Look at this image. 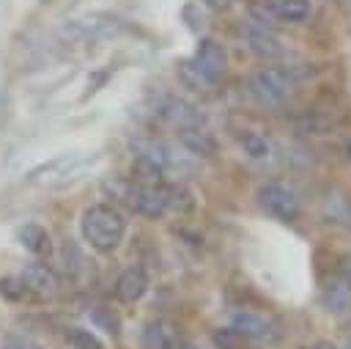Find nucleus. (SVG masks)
<instances>
[{"label":"nucleus","mask_w":351,"mask_h":349,"mask_svg":"<svg viewBox=\"0 0 351 349\" xmlns=\"http://www.w3.org/2000/svg\"><path fill=\"white\" fill-rule=\"evenodd\" d=\"M80 231L82 239L96 250V253H112L123 234H126V220L121 217V212L110 203H93L82 212L80 220Z\"/></svg>","instance_id":"nucleus-1"},{"label":"nucleus","mask_w":351,"mask_h":349,"mask_svg":"<svg viewBox=\"0 0 351 349\" xmlns=\"http://www.w3.org/2000/svg\"><path fill=\"white\" fill-rule=\"evenodd\" d=\"M239 146H241V151H244L250 159H269V157L274 154L271 140H269L266 135H261V132H244V135L239 137Z\"/></svg>","instance_id":"nucleus-17"},{"label":"nucleus","mask_w":351,"mask_h":349,"mask_svg":"<svg viewBox=\"0 0 351 349\" xmlns=\"http://www.w3.org/2000/svg\"><path fill=\"white\" fill-rule=\"evenodd\" d=\"M250 93L266 104V107H274V104H282L288 99V91H291V77L282 71V69H274V66H266V69H258L250 82H247Z\"/></svg>","instance_id":"nucleus-4"},{"label":"nucleus","mask_w":351,"mask_h":349,"mask_svg":"<svg viewBox=\"0 0 351 349\" xmlns=\"http://www.w3.org/2000/svg\"><path fill=\"white\" fill-rule=\"evenodd\" d=\"M258 203L261 209L280 220V223H293L302 212V203H299V195L293 187L282 184V181H266L258 187Z\"/></svg>","instance_id":"nucleus-3"},{"label":"nucleus","mask_w":351,"mask_h":349,"mask_svg":"<svg viewBox=\"0 0 351 349\" xmlns=\"http://www.w3.org/2000/svg\"><path fill=\"white\" fill-rule=\"evenodd\" d=\"M225 66H228L225 47L214 38H200L197 47H195L192 60L181 63V71L197 85H211L225 74Z\"/></svg>","instance_id":"nucleus-2"},{"label":"nucleus","mask_w":351,"mask_h":349,"mask_svg":"<svg viewBox=\"0 0 351 349\" xmlns=\"http://www.w3.org/2000/svg\"><path fill=\"white\" fill-rule=\"evenodd\" d=\"M230 327L239 330V333H241L244 338H250V341H274V338L280 335V333H277V324H274L269 316L258 313V311H233Z\"/></svg>","instance_id":"nucleus-7"},{"label":"nucleus","mask_w":351,"mask_h":349,"mask_svg":"<svg viewBox=\"0 0 351 349\" xmlns=\"http://www.w3.org/2000/svg\"><path fill=\"white\" fill-rule=\"evenodd\" d=\"M66 338H69V344H71L74 349H104L101 341H99L90 330H85V327H71V330L66 333Z\"/></svg>","instance_id":"nucleus-20"},{"label":"nucleus","mask_w":351,"mask_h":349,"mask_svg":"<svg viewBox=\"0 0 351 349\" xmlns=\"http://www.w3.org/2000/svg\"><path fill=\"white\" fill-rule=\"evenodd\" d=\"M321 302H324V308H326L329 313H335V316L348 313V311H351V286H348L346 280H340V278L329 280V283L324 286V291H321Z\"/></svg>","instance_id":"nucleus-15"},{"label":"nucleus","mask_w":351,"mask_h":349,"mask_svg":"<svg viewBox=\"0 0 351 349\" xmlns=\"http://www.w3.org/2000/svg\"><path fill=\"white\" fill-rule=\"evenodd\" d=\"M88 319H90L99 330H104L107 335H118V333H121V322H118V316L112 313V308H107V305H93V308L88 311Z\"/></svg>","instance_id":"nucleus-18"},{"label":"nucleus","mask_w":351,"mask_h":349,"mask_svg":"<svg viewBox=\"0 0 351 349\" xmlns=\"http://www.w3.org/2000/svg\"><path fill=\"white\" fill-rule=\"evenodd\" d=\"M41 3H55V0H41Z\"/></svg>","instance_id":"nucleus-28"},{"label":"nucleus","mask_w":351,"mask_h":349,"mask_svg":"<svg viewBox=\"0 0 351 349\" xmlns=\"http://www.w3.org/2000/svg\"><path fill=\"white\" fill-rule=\"evenodd\" d=\"M348 151H351V143H348Z\"/></svg>","instance_id":"nucleus-29"},{"label":"nucleus","mask_w":351,"mask_h":349,"mask_svg":"<svg viewBox=\"0 0 351 349\" xmlns=\"http://www.w3.org/2000/svg\"><path fill=\"white\" fill-rule=\"evenodd\" d=\"M148 291V275L143 267H126L115 280V300L118 302H137Z\"/></svg>","instance_id":"nucleus-10"},{"label":"nucleus","mask_w":351,"mask_h":349,"mask_svg":"<svg viewBox=\"0 0 351 349\" xmlns=\"http://www.w3.org/2000/svg\"><path fill=\"white\" fill-rule=\"evenodd\" d=\"M3 349H44V346L25 333H8L3 338Z\"/></svg>","instance_id":"nucleus-23"},{"label":"nucleus","mask_w":351,"mask_h":349,"mask_svg":"<svg viewBox=\"0 0 351 349\" xmlns=\"http://www.w3.org/2000/svg\"><path fill=\"white\" fill-rule=\"evenodd\" d=\"M263 8L282 22H304L313 14V0H263Z\"/></svg>","instance_id":"nucleus-13"},{"label":"nucleus","mask_w":351,"mask_h":349,"mask_svg":"<svg viewBox=\"0 0 351 349\" xmlns=\"http://www.w3.org/2000/svg\"><path fill=\"white\" fill-rule=\"evenodd\" d=\"M178 140H181V146H184L189 154H195V157H214V154H217V140L211 137V132H208L203 124L178 129Z\"/></svg>","instance_id":"nucleus-12"},{"label":"nucleus","mask_w":351,"mask_h":349,"mask_svg":"<svg viewBox=\"0 0 351 349\" xmlns=\"http://www.w3.org/2000/svg\"><path fill=\"white\" fill-rule=\"evenodd\" d=\"M203 3H206L208 8H228L233 0H203Z\"/></svg>","instance_id":"nucleus-25"},{"label":"nucleus","mask_w":351,"mask_h":349,"mask_svg":"<svg viewBox=\"0 0 351 349\" xmlns=\"http://www.w3.org/2000/svg\"><path fill=\"white\" fill-rule=\"evenodd\" d=\"M337 278L351 286V256H343V258H340V264H337Z\"/></svg>","instance_id":"nucleus-24"},{"label":"nucleus","mask_w":351,"mask_h":349,"mask_svg":"<svg viewBox=\"0 0 351 349\" xmlns=\"http://www.w3.org/2000/svg\"><path fill=\"white\" fill-rule=\"evenodd\" d=\"M60 256H63V267H66V272L77 275V272H82V269H85V256L80 253V247H77L71 239H66V242H63Z\"/></svg>","instance_id":"nucleus-19"},{"label":"nucleus","mask_w":351,"mask_h":349,"mask_svg":"<svg viewBox=\"0 0 351 349\" xmlns=\"http://www.w3.org/2000/svg\"><path fill=\"white\" fill-rule=\"evenodd\" d=\"M241 38H244V47L252 52V55H258V58H263V60H274V58H280L282 55V41L274 36V30H269L266 25H258V22H244L241 25Z\"/></svg>","instance_id":"nucleus-6"},{"label":"nucleus","mask_w":351,"mask_h":349,"mask_svg":"<svg viewBox=\"0 0 351 349\" xmlns=\"http://www.w3.org/2000/svg\"><path fill=\"white\" fill-rule=\"evenodd\" d=\"M214 344H217V349H247V338L233 327L217 330L214 333Z\"/></svg>","instance_id":"nucleus-21"},{"label":"nucleus","mask_w":351,"mask_h":349,"mask_svg":"<svg viewBox=\"0 0 351 349\" xmlns=\"http://www.w3.org/2000/svg\"><path fill=\"white\" fill-rule=\"evenodd\" d=\"M178 344V330L170 319H151L145 327H143V346L145 349H176Z\"/></svg>","instance_id":"nucleus-11"},{"label":"nucleus","mask_w":351,"mask_h":349,"mask_svg":"<svg viewBox=\"0 0 351 349\" xmlns=\"http://www.w3.org/2000/svg\"><path fill=\"white\" fill-rule=\"evenodd\" d=\"M0 297H5L11 302H19V300L27 297V291L19 283V278H0Z\"/></svg>","instance_id":"nucleus-22"},{"label":"nucleus","mask_w":351,"mask_h":349,"mask_svg":"<svg viewBox=\"0 0 351 349\" xmlns=\"http://www.w3.org/2000/svg\"><path fill=\"white\" fill-rule=\"evenodd\" d=\"M19 283L25 286L27 297H33V300H52L58 294V289H60V280H58L55 269L49 264H44V261L25 264L22 272H19Z\"/></svg>","instance_id":"nucleus-5"},{"label":"nucleus","mask_w":351,"mask_h":349,"mask_svg":"<svg viewBox=\"0 0 351 349\" xmlns=\"http://www.w3.org/2000/svg\"><path fill=\"white\" fill-rule=\"evenodd\" d=\"M16 239H19V245H22L27 253H33V256H38V258H44V256L52 253L49 231H47L44 225H38V223H25V225L16 231Z\"/></svg>","instance_id":"nucleus-14"},{"label":"nucleus","mask_w":351,"mask_h":349,"mask_svg":"<svg viewBox=\"0 0 351 349\" xmlns=\"http://www.w3.org/2000/svg\"><path fill=\"white\" fill-rule=\"evenodd\" d=\"M80 165H82V159H80L77 154H60V157H55V159L44 162L41 168L30 170V173H27V181L63 184V181H69V179H77L74 173L80 170Z\"/></svg>","instance_id":"nucleus-8"},{"label":"nucleus","mask_w":351,"mask_h":349,"mask_svg":"<svg viewBox=\"0 0 351 349\" xmlns=\"http://www.w3.org/2000/svg\"><path fill=\"white\" fill-rule=\"evenodd\" d=\"M165 198H167V212H176V214H189L195 209V192L184 184V181H170L165 184Z\"/></svg>","instance_id":"nucleus-16"},{"label":"nucleus","mask_w":351,"mask_h":349,"mask_svg":"<svg viewBox=\"0 0 351 349\" xmlns=\"http://www.w3.org/2000/svg\"><path fill=\"white\" fill-rule=\"evenodd\" d=\"M156 115H159L165 124L176 126V129L203 124V115H200L189 102H184V99H178V96H165V99H159Z\"/></svg>","instance_id":"nucleus-9"},{"label":"nucleus","mask_w":351,"mask_h":349,"mask_svg":"<svg viewBox=\"0 0 351 349\" xmlns=\"http://www.w3.org/2000/svg\"><path fill=\"white\" fill-rule=\"evenodd\" d=\"M313 349H340V346H335V344H329V341H324V344H315Z\"/></svg>","instance_id":"nucleus-27"},{"label":"nucleus","mask_w":351,"mask_h":349,"mask_svg":"<svg viewBox=\"0 0 351 349\" xmlns=\"http://www.w3.org/2000/svg\"><path fill=\"white\" fill-rule=\"evenodd\" d=\"M176 349H197V346H195V344H189V341H178V344H176Z\"/></svg>","instance_id":"nucleus-26"}]
</instances>
